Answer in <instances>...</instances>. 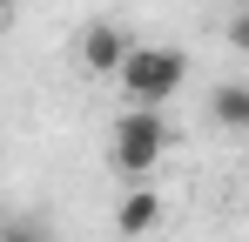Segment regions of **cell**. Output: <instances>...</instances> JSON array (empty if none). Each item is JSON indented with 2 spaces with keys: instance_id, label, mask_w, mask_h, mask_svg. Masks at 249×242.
<instances>
[{
  "instance_id": "cell-1",
  "label": "cell",
  "mask_w": 249,
  "mask_h": 242,
  "mask_svg": "<svg viewBox=\"0 0 249 242\" xmlns=\"http://www.w3.org/2000/svg\"><path fill=\"white\" fill-rule=\"evenodd\" d=\"M162 155H168V121H162V108H128V115H115L108 161H115L122 182L148 189V175L162 168Z\"/></svg>"
},
{
  "instance_id": "cell-2",
  "label": "cell",
  "mask_w": 249,
  "mask_h": 242,
  "mask_svg": "<svg viewBox=\"0 0 249 242\" xmlns=\"http://www.w3.org/2000/svg\"><path fill=\"white\" fill-rule=\"evenodd\" d=\"M115 81L128 87L135 108H162L168 94L189 81V54H182V47H128V61H122Z\"/></svg>"
},
{
  "instance_id": "cell-3",
  "label": "cell",
  "mask_w": 249,
  "mask_h": 242,
  "mask_svg": "<svg viewBox=\"0 0 249 242\" xmlns=\"http://www.w3.org/2000/svg\"><path fill=\"white\" fill-rule=\"evenodd\" d=\"M122 61H128V34L115 27V20H94V27L81 34V68L101 81V74H122Z\"/></svg>"
},
{
  "instance_id": "cell-4",
  "label": "cell",
  "mask_w": 249,
  "mask_h": 242,
  "mask_svg": "<svg viewBox=\"0 0 249 242\" xmlns=\"http://www.w3.org/2000/svg\"><path fill=\"white\" fill-rule=\"evenodd\" d=\"M162 195H155V189H128L122 195V208H115V229H122L128 242H142V236H155V229H162Z\"/></svg>"
},
{
  "instance_id": "cell-5",
  "label": "cell",
  "mask_w": 249,
  "mask_h": 242,
  "mask_svg": "<svg viewBox=\"0 0 249 242\" xmlns=\"http://www.w3.org/2000/svg\"><path fill=\"white\" fill-rule=\"evenodd\" d=\"M209 121L229 128V135H249V87L243 81H222V87L209 94Z\"/></svg>"
},
{
  "instance_id": "cell-6",
  "label": "cell",
  "mask_w": 249,
  "mask_h": 242,
  "mask_svg": "<svg viewBox=\"0 0 249 242\" xmlns=\"http://www.w3.org/2000/svg\"><path fill=\"white\" fill-rule=\"evenodd\" d=\"M0 242H47L41 222H0Z\"/></svg>"
},
{
  "instance_id": "cell-7",
  "label": "cell",
  "mask_w": 249,
  "mask_h": 242,
  "mask_svg": "<svg viewBox=\"0 0 249 242\" xmlns=\"http://www.w3.org/2000/svg\"><path fill=\"white\" fill-rule=\"evenodd\" d=\"M222 34H229L236 54H249V7H243V14H229V27H222Z\"/></svg>"
},
{
  "instance_id": "cell-8",
  "label": "cell",
  "mask_w": 249,
  "mask_h": 242,
  "mask_svg": "<svg viewBox=\"0 0 249 242\" xmlns=\"http://www.w3.org/2000/svg\"><path fill=\"white\" fill-rule=\"evenodd\" d=\"M0 222H7V215H0Z\"/></svg>"
}]
</instances>
